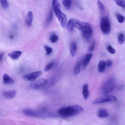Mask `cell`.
I'll return each mask as SVG.
<instances>
[{"instance_id": "5", "label": "cell", "mask_w": 125, "mask_h": 125, "mask_svg": "<svg viewBox=\"0 0 125 125\" xmlns=\"http://www.w3.org/2000/svg\"><path fill=\"white\" fill-rule=\"evenodd\" d=\"M100 27L102 32L104 34H108L111 30V25L108 17L102 18L100 23Z\"/></svg>"}, {"instance_id": "9", "label": "cell", "mask_w": 125, "mask_h": 125, "mask_svg": "<svg viewBox=\"0 0 125 125\" xmlns=\"http://www.w3.org/2000/svg\"><path fill=\"white\" fill-rule=\"evenodd\" d=\"M17 94L16 91L14 90L9 91H5L2 93L3 96L5 98L8 99L13 98Z\"/></svg>"}, {"instance_id": "27", "label": "cell", "mask_w": 125, "mask_h": 125, "mask_svg": "<svg viewBox=\"0 0 125 125\" xmlns=\"http://www.w3.org/2000/svg\"><path fill=\"white\" fill-rule=\"evenodd\" d=\"M115 1L118 6L122 7L125 8V1L124 0H116Z\"/></svg>"}, {"instance_id": "21", "label": "cell", "mask_w": 125, "mask_h": 125, "mask_svg": "<svg viewBox=\"0 0 125 125\" xmlns=\"http://www.w3.org/2000/svg\"><path fill=\"white\" fill-rule=\"evenodd\" d=\"M97 5L101 13L104 14L105 12V8L102 3L100 0L97 1Z\"/></svg>"}, {"instance_id": "17", "label": "cell", "mask_w": 125, "mask_h": 125, "mask_svg": "<svg viewBox=\"0 0 125 125\" xmlns=\"http://www.w3.org/2000/svg\"><path fill=\"white\" fill-rule=\"evenodd\" d=\"M53 12L51 9H50L45 21L46 25L49 24L52 21L53 18Z\"/></svg>"}, {"instance_id": "3", "label": "cell", "mask_w": 125, "mask_h": 125, "mask_svg": "<svg viewBox=\"0 0 125 125\" xmlns=\"http://www.w3.org/2000/svg\"><path fill=\"white\" fill-rule=\"evenodd\" d=\"M52 5L56 17L61 25L64 27L66 22V16L62 12L59 3L57 0H53Z\"/></svg>"}, {"instance_id": "31", "label": "cell", "mask_w": 125, "mask_h": 125, "mask_svg": "<svg viewBox=\"0 0 125 125\" xmlns=\"http://www.w3.org/2000/svg\"><path fill=\"white\" fill-rule=\"evenodd\" d=\"M107 49L109 52L111 54H114L115 52V50L111 45H109L108 46Z\"/></svg>"}, {"instance_id": "12", "label": "cell", "mask_w": 125, "mask_h": 125, "mask_svg": "<svg viewBox=\"0 0 125 125\" xmlns=\"http://www.w3.org/2000/svg\"><path fill=\"white\" fill-rule=\"evenodd\" d=\"M2 82L4 84H10L13 83L14 80L7 74L5 73L3 76Z\"/></svg>"}, {"instance_id": "15", "label": "cell", "mask_w": 125, "mask_h": 125, "mask_svg": "<svg viewBox=\"0 0 125 125\" xmlns=\"http://www.w3.org/2000/svg\"><path fill=\"white\" fill-rule=\"evenodd\" d=\"M82 94L85 99L87 100L88 98L90 93L88 90V86L87 84H85L83 86Z\"/></svg>"}, {"instance_id": "33", "label": "cell", "mask_w": 125, "mask_h": 125, "mask_svg": "<svg viewBox=\"0 0 125 125\" xmlns=\"http://www.w3.org/2000/svg\"><path fill=\"white\" fill-rule=\"evenodd\" d=\"M106 66L107 67L111 66L113 63L112 61L110 60H108L106 61Z\"/></svg>"}, {"instance_id": "6", "label": "cell", "mask_w": 125, "mask_h": 125, "mask_svg": "<svg viewBox=\"0 0 125 125\" xmlns=\"http://www.w3.org/2000/svg\"><path fill=\"white\" fill-rule=\"evenodd\" d=\"M115 86L114 81L112 78L109 79L104 83L103 87V93L106 94L111 92Z\"/></svg>"}, {"instance_id": "19", "label": "cell", "mask_w": 125, "mask_h": 125, "mask_svg": "<svg viewBox=\"0 0 125 125\" xmlns=\"http://www.w3.org/2000/svg\"><path fill=\"white\" fill-rule=\"evenodd\" d=\"M24 113L28 116H36L38 115L37 113L36 112L31 110L25 109L23 111Z\"/></svg>"}, {"instance_id": "1", "label": "cell", "mask_w": 125, "mask_h": 125, "mask_svg": "<svg viewBox=\"0 0 125 125\" xmlns=\"http://www.w3.org/2000/svg\"><path fill=\"white\" fill-rule=\"evenodd\" d=\"M83 111V108L81 106L74 105L62 107L58 110L57 112L62 116L70 117L78 115Z\"/></svg>"}, {"instance_id": "22", "label": "cell", "mask_w": 125, "mask_h": 125, "mask_svg": "<svg viewBox=\"0 0 125 125\" xmlns=\"http://www.w3.org/2000/svg\"><path fill=\"white\" fill-rule=\"evenodd\" d=\"M125 40V36L122 33H120L119 35L117 40L118 43L120 44L123 43Z\"/></svg>"}, {"instance_id": "14", "label": "cell", "mask_w": 125, "mask_h": 125, "mask_svg": "<svg viewBox=\"0 0 125 125\" xmlns=\"http://www.w3.org/2000/svg\"><path fill=\"white\" fill-rule=\"evenodd\" d=\"M82 59L79 61L75 65L73 70V73L74 75H77L79 73L82 64Z\"/></svg>"}, {"instance_id": "30", "label": "cell", "mask_w": 125, "mask_h": 125, "mask_svg": "<svg viewBox=\"0 0 125 125\" xmlns=\"http://www.w3.org/2000/svg\"><path fill=\"white\" fill-rule=\"evenodd\" d=\"M0 3L2 7L4 9L8 8V2L7 0H0Z\"/></svg>"}, {"instance_id": "32", "label": "cell", "mask_w": 125, "mask_h": 125, "mask_svg": "<svg viewBox=\"0 0 125 125\" xmlns=\"http://www.w3.org/2000/svg\"><path fill=\"white\" fill-rule=\"evenodd\" d=\"M94 46L95 42H93L88 48V51L89 52H91L93 51L94 49Z\"/></svg>"}, {"instance_id": "24", "label": "cell", "mask_w": 125, "mask_h": 125, "mask_svg": "<svg viewBox=\"0 0 125 125\" xmlns=\"http://www.w3.org/2000/svg\"><path fill=\"white\" fill-rule=\"evenodd\" d=\"M62 2L63 5L67 8L70 7L72 2L70 0H63Z\"/></svg>"}, {"instance_id": "4", "label": "cell", "mask_w": 125, "mask_h": 125, "mask_svg": "<svg viewBox=\"0 0 125 125\" xmlns=\"http://www.w3.org/2000/svg\"><path fill=\"white\" fill-rule=\"evenodd\" d=\"M116 97L111 95H104L99 97L95 99L93 102L94 104H98L105 103H113L117 101Z\"/></svg>"}, {"instance_id": "7", "label": "cell", "mask_w": 125, "mask_h": 125, "mask_svg": "<svg viewBox=\"0 0 125 125\" xmlns=\"http://www.w3.org/2000/svg\"><path fill=\"white\" fill-rule=\"evenodd\" d=\"M48 81L46 79H41L32 83L30 84V87L32 89H37L45 85Z\"/></svg>"}, {"instance_id": "29", "label": "cell", "mask_w": 125, "mask_h": 125, "mask_svg": "<svg viewBox=\"0 0 125 125\" xmlns=\"http://www.w3.org/2000/svg\"><path fill=\"white\" fill-rule=\"evenodd\" d=\"M44 47L47 55H49L52 53V50L51 47L48 45H46L44 46Z\"/></svg>"}, {"instance_id": "10", "label": "cell", "mask_w": 125, "mask_h": 125, "mask_svg": "<svg viewBox=\"0 0 125 125\" xmlns=\"http://www.w3.org/2000/svg\"><path fill=\"white\" fill-rule=\"evenodd\" d=\"M92 57V54L91 53L87 54L83 60L82 67L83 69H85Z\"/></svg>"}, {"instance_id": "8", "label": "cell", "mask_w": 125, "mask_h": 125, "mask_svg": "<svg viewBox=\"0 0 125 125\" xmlns=\"http://www.w3.org/2000/svg\"><path fill=\"white\" fill-rule=\"evenodd\" d=\"M42 73V72L41 71L34 72L23 75L22 78L25 80L33 81L36 80L40 76Z\"/></svg>"}, {"instance_id": "34", "label": "cell", "mask_w": 125, "mask_h": 125, "mask_svg": "<svg viewBox=\"0 0 125 125\" xmlns=\"http://www.w3.org/2000/svg\"><path fill=\"white\" fill-rule=\"evenodd\" d=\"M3 53H1L0 54V62L2 60L3 57Z\"/></svg>"}, {"instance_id": "11", "label": "cell", "mask_w": 125, "mask_h": 125, "mask_svg": "<svg viewBox=\"0 0 125 125\" xmlns=\"http://www.w3.org/2000/svg\"><path fill=\"white\" fill-rule=\"evenodd\" d=\"M33 18V14L31 11H29L25 17V22L28 26H31L32 23Z\"/></svg>"}, {"instance_id": "2", "label": "cell", "mask_w": 125, "mask_h": 125, "mask_svg": "<svg viewBox=\"0 0 125 125\" xmlns=\"http://www.w3.org/2000/svg\"><path fill=\"white\" fill-rule=\"evenodd\" d=\"M74 27L76 28L81 31L83 34L90 35L92 32V29L90 25L88 23L82 22L79 20L74 19H71Z\"/></svg>"}, {"instance_id": "18", "label": "cell", "mask_w": 125, "mask_h": 125, "mask_svg": "<svg viewBox=\"0 0 125 125\" xmlns=\"http://www.w3.org/2000/svg\"><path fill=\"white\" fill-rule=\"evenodd\" d=\"M77 47L76 43L74 42L72 43L70 48V52L72 56L74 57L77 52Z\"/></svg>"}, {"instance_id": "13", "label": "cell", "mask_w": 125, "mask_h": 125, "mask_svg": "<svg viewBox=\"0 0 125 125\" xmlns=\"http://www.w3.org/2000/svg\"><path fill=\"white\" fill-rule=\"evenodd\" d=\"M22 53L20 51H15L9 53L8 55L13 60H16L19 59Z\"/></svg>"}, {"instance_id": "26", "label": "cell", "mask_w": 125, "mask_h": 125, "mask_svg": "<svg viewBox=\"0 0 125 125\" xmlns=\"http://www.w3.org/2000/svg\"><path fill=\"white\" fill-rule=\"evenodd\" d=\"M54 63L51 62L48 64L45 67L44 69L45 71L47 72L50 70L53 67Z\"/></svg>"}, {"instance_id": "23", "label": "cell", "mask_w": 125, "mask_h": 125, "mask_svg": "<svg viewBox=\"0 0 125 125\" xmlns=\"http://www.w3.org/2000/svg\"><path fill=\"white\" fill-rule=\"evenodd\" d=\"M117 20L119 22L122 23L125 21V17L124 16L119 13H117L116 15Z\"/></svg>"}, {"instance_id": "28", "label": "cell", "mask_w": 125, "mask_h": 125, "mask_svg": "<svg viewBox=\"0 0 125 125\" xmlns=\"http://www.w3.org/2000/svg\"><path fill=\"white\" fill-rule=\"evenodd\" d=\"M59 38L57 35L53 34L52 35L50 38V40L52 43H55L58 41Z\"/></svg>"}, {"instance_id": "25", "label": "cell", "mask_w": 125, "mask_h": 125, "mask_svg": "<svg viewBox=\"0 0 125 125\" xmlns=\"http://www.w3.org/2000/svg\"><path fill=\"white\" fill-rule=\"evenodd\" d=\"M74 27L70 19L69 20L67 23V29L69 31H73Z\"/></svg>"}, {"instance_id": "20", "label": "cell", "mask_w": 125, "mask_h": 125, "mask_svg": "<svg viewBox=\"0 0 125 125\" xmlns=\"http://www.w3.org/2000/svg\"><path fill=\"white\" fill-rule=\"evenodd\" d=\"M98 115L100 117L105 118L108 116V114L106 110L104 109H101L98 111Z\"/></svg>"}, {"instance_id": "16", "label": "cell", "mask_w": 125, "mask_h": 125, "mask_svg": "<svg viewBox=\"0 0 125 125\" xmlns=\"http://www.w3.org/2000/svg\"><path fill=\"white\" fill-rule=\"evenodd\" d=\"M106 66V62L103 60L100 61L98 66V71L100 73L103 72L105 71Z\"/></svg>"}]
</instances>
